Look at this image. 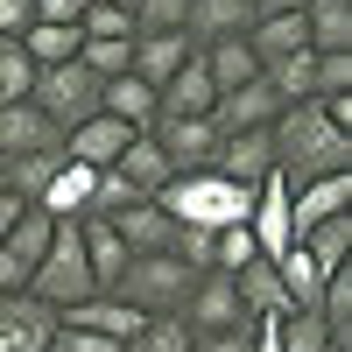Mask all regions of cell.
<instances>
[{
  "label": "cell",
  "mask_w": 352,
  "mask_h": 352,
  "mask_svg": "<svg viewBox=\"0 0 352 352\" xmlns=\"http://www.w3.org/2000/svg\"><path fill=\"white\" fill-rule=\"evenodd\" d=\"M275 169L289 176V184H310V176H338L352 169V134H338L324 120V106L317 99H296L275 113Z\"/></svg>",
  "instance_id": "cell-1"
},
{
  "label": "cell",
  "mask_w": 352,
  "mask_h": 352,
  "mask_svg": "<svg viewBox=\"0 0 352 352\" xmlns=\"http://www.w3.org/2000/svg\"><path fill=\"white\" fill-rule=\"evenodd\" d=\"M155 204H162L176 226L219 232V226H247L254 184H232V176H219V169H184V176H169V184L155 190Z\"/></svg>",
  "instance_id": "cell-2"
},
{
  "label": "cell",
  "mask_w": 352,
  "mask_h": 352,
  "mask_svg": "<svg viewBox=\"0 0 352 352\" xmlns=\"http://www.w3.org/2000/svg\"><path fill=\"white\" fill-rule=\"evenodd\" d=\"M28 296L50 303V310H71V303H85V296H99L92 268H85V232H78V219H56L50 254L36 261V275H28Z\"/></svg>",
  "instance_id": "cell-3"
},
{
  "label": "cell",
  "mask_w": 352,
  "mask_h": 352,
  "mask_svg": "<svg viewBox=\"0 0 352 352\" xmlns=\"http://www.w3.org/2000/svg\"><path fill=\"white\" fill-rule=\"evenodd\" d=\"M190 282H197V268H190V261H176V254H134L127 268H120V282L106 289V296L134 303L141 317H162V310H184Z\"/></svg>",
  "instance_id": "cell-4"
},
{
  "label": "cell",
  "mask_w": 352,
  "mask_h": 352,
  "mask_svg": "<svg viewBox=\"0 0 352 352\" xmlns=\"http://www.w3.org/2000/svg\"><path fill=\"white\" fill-rule=\"evenodd\" d=\"M99 85H106V78H92V71H85L78 56H71V64H50V71H36V92H28V99H36V106L50 113V120L71 134L78 120H92V113H99Z\"/></svg>",
  "instance_id": "cell-5"
},
{
  "label": "cell",
  "mask_w": 352,
  "mask_h": 352,
  "mask_svg": "<svg viewBox=\"0 0 352 352\" xmlns=\"http://www.w3.org/2000/svg\"><path fill=\"white\" fill-rule=\"evenodd\" d=\"M184 317L190 331H232V324H254V317L240 310V289H232V275H219V268H204L197 282H190V296H184Z\"/></svg>",
  "instance_id": "cell-6"
},
{
  "label": "cell",
  "mask_w": 352,
  "mask_h": 352,
  "mask_svg": "<svg viewBox=\"0 0 352 352\" xmlns=\"http://www.w3.org/2000/svg\"><path fill=\"white\" fill-rule=\"evenodd\" d=\"M43 148H64V127L50 120L36 99H8L0 106V155H43Z\"/></svg>",
  "instance_id": "cell-7"
},
{
  "label": "cell",
  "mask_w": 352,
  "mask_h": 352,
  "mask_svg": "<svg viewBox=\"0 0 352 352\" xmlns=\"http://www.w3.org/2000/svg\"><path fill=\"white\" fill-rule=\"evenodd\" d=\"M275 113H282V99L268 92V78H254V85H232V92H219L204 120H212L219 134H247V127H275Z\"/></svg>",
  "instance_id": "cell-8"
},
{
  "label": "cell",
  "mask_w": 352,
  "mask_h": 352,
  "mask_svg": "<svg viewBox=\"0 0 352 352\" xmlns=\"http://www.w3.org/2000/svg\"><path fill=\"white\" fill-rule=\"evenodd\" d=\"M331 212H352V169L310 176V184H289V226H296V240H303L317 219H331Z\"/></svg>",
  "instance_id": "cell-9"
},
{
  "label": "cell",
  "mask_w": 352,
  "mask_h": 352,
  "mask_svg": "<svg viewBox=\"0 0 352 352\" xmlns=\"http://www.w3.org/2000/svg\"><path fill=\"white\" fill-rule=\"evenodd\" d=\"M190 56H197V43L184 36V28H155V36H134V64H127V71H134L141 85H155V92H162V85L184 71Z\"/></svg>",
  "instance_id": "cell-10"
},
{
  "label": "cell",
  "mask_w": 352,
  "mask_h": 352,
  "mask_svg": "<svg viewBox=\"0 0 352 352\" xmlns=\"http://www.w3.org/2000/svg\"><path fill=\"white\" fill-rule=\"evenodd\" d=\"M127 141H134V127H127V120H113V113H92V120H78V127L64 134V155H71V162H85V169H113Z\"/></svg>",
  "instance_id": "cell-11"
},
{
  "label": "cell",
  "mask_w": 352,
  "mask_h": 352,
  "mask_svg": "<svg viewBox=\"0 0 352 352\" xmlns=\"http://www.w3.org/2000/svg\"><path fill=\"white\" fill-rule=\"evenodd\" d=\"M50 331H56L50 303H36L28 289H21V296H0V352H43Z\"/></svg>",
  "instance_id": "cell-12"
},
{
  "label": "cell",
  "mask_w": 352,
  "mask_h": 352,
  "mask_svg": "<svg viewBox=\"0 0 352 352\" xmlns=\"http://www.w3.org/2000/svg\"><path fill=\"white\" fill-rule=\"evenodd\" d=\"M212 99H219V85H212V71H204V56H190V64L155 92V120H204Z\"/></svg>",
  "instance_id": "cell-13"
},
{
  "label": "cell",
  "mask_w": 352,
  "mask_h": 352,
  "mask_svg": "<svg viewBox=\"0 0 352 352\" xmlns=\"http://www.w3.org/2000/svg\"><path fill=\"white\" fill-rule=\"evenodd\" d=\"M219 176L232 184H261V176L275 169V134L268 127H247V134H219V155H212Z\"/></svg>",
  "instance_id": "cell-14"
},
{
  "label": "cell",
  "mask_w": 352,
  "mask_h": 352,
  "mask_svg": "<svg viewBox=\"0 0 352 352\" xmlns=\"http://www.w3.org/2000/svg\"><path fill=\"white\" fill-rule=\"evenodd\" d=\"M106 226L127 240V254H169V247H176V219L162 212L155 197H134L127 212H113Z\"/></svg>",
  "instance_id": "cell-15"
},
{
  "label": "cell",
  "mask_w": 352,
  "mask_h": 352,
  "mask_svg": "<svg viewBox=\"0 0 352 352\" xmlns=\"http://www.w3.org/2000/svg\"><path fill=\"white\" fill-rule=\"evenodd\" d=\"M148 134L162 141V155H169L176 176L184 169H212V155H219V127L212 120H155Z\"/></svg>",
  "instance_id": "cell-16"
},
{
  "label": "cell",
  "mask_w": 352,
  "mask_h": 352,
  "mask_svg": "<svg viewBox=\"0 0 352 352\" xmlns=\"http://www.w3.org/2000/svg\"><path fill=\"white\" fill-rule=\"evenodd\" d=\"M56 324H78V331H99V338H113V345H127V338L141 331V310L120 303V296H85V303H71V310H56Z\"/></svg>",
  "instance_id": "cell-17"
},
{
  "label": "cell",
  "mask_w": 352,
  "mask_h": 352,
  "mask_svg": "<svg viewBox=\"0 0 352 352\" xmlns=\"http://www.w3.org/2000/svg\"><path fill=\"white\" fill-rule=\"evenodd\" d=\"M232 289H240V310L247 317H289L296 303H289V289H282V275H275V261L268 254H254L240 275H232Z\"/></svg>",
  "instance_id": "cell-18"
},
{
  "label": "cell",
  "mask_w": 352,
  "mask_h": 352,
  "mask_svg": "<svg viewBox=\"0 0 352 352\" xmlns=\"http://www.w3.org/2000/svg\"><path fill=\"white\" fill-rule=\"evenodd\" d=\"M92 176L99 169H85V162H56V176L43 184V197H36V212H50V219H85L92 212Z\"/></svg>",
  "instance_id": "cell-19"
},
{
  "label": "cell",
  "mask_w": 352,
  "mask_h": 352,
  "mask_svg": "<svg viewBox=\"0 0 352 352\" xmlns=\"http://www.w3.org/2000/svg\"><path fill=\"white\" fill-rule=\"evenodd\" d=\"M247 50L261 56V64L310 50V21H303V8H296V14H254V21H247Z\"/></svg>",
  "instance_id": "cell-20"
},
{
  "label": "cell",
  "mask_w": 352,
  "mask_h": 352,
  "mask_svg": "<svg viewBox=\"0 0 352 352\" xmlns=\"http://www.w3.org/2000/svg\"><path fill=\"white\" fill-rule=\"evenodd\" d=\"M99 113H113V120H127L134 134H148V127H155V85H141L134 71L106 78V85H99Z\"/></svg>",
  "instance_id": "cell-21"
},
{
  "label": "cell",
  "mask_w": 352,
  "mask_h": 352,
  "mask_svg": "<svg viewBox=\"0 0 352 352\" xmlns=\"http://www.w3.org/2000/svg\"><path fill=\"white\" fill-rule=\"evenodd\" d=\"M247 0H190L184 8V36L204 50V43H219V36H247Z\"/></svg>",
  "instance_id": "cell-22"
},
{
  "label": "cell",
  "mask_w": 352,
  "mask_h": 352,
  "mask_svg": "<svg viewBox=\"0 0 352 352\" xmlns=\"http://www.w3.org/2000/svg\"><path fill=\"white\" fill-rule=\"evenodd\" d=\"M78 232H85V268H92V282H99V296H106V289L113 282H120V268H127V240H120V232H113L106 219H78Z\"/></svg>",
  "instance_id": "cell-23"
},
{
  "label": "cell",
  "mask_w": 352,
  "mask_h": 352,
  "mask_svg": "<svg viewBox=\"0 0 352 352\" xmlns=\"http://www.w3.org/2000/svg\"><path fill=\"white\" fill-rule=\"evenodd\" d=\"M197 56H204V71H212L219 92H232V85H254V78H261V56L247 50V36H219V43H204Z\"/></svg>",
  "instance_id": "cell-24"
},
{
  "label": "cell",
  "mask_w": 352,
  "mask_h": 352,
  "mask_svg": "<svg viewBox=\"0 0 352 352\" xmlns=\"http://www.w3.org/2000/svg\"><path fill=\"white\" fill-rule=\"evenodd\" d=\"M113 169H120V176H127V184L141 190V197H155V190L169 184V176H176V169H169V155H162V141H155V134H134V141H127V148H120V162H113Z\"/></svg>",
  "instance_id": "cell-25"
},
{
  "label": "cell",
  "mask_w": 352,
  "mask_h": 352,
  "mask_svg": "<svg viewBox=\"0 0 352 352\" xmlns=\"http://www.w3.org/2000/svg\"><path fill=\"white\" fill-rule=\"evenodd\" d=\"M261 78H268V92H275L282 106H296V99H317V50L275 56V64H261Z\"/></svg>",
  "instance_id": "cell-26"
},
{
  "label": "cell",
  "mask_w": 352,
  "mask_h": 352,
  "mask_svg": "<svg viewBox=\"0 0 352 352\" xmlns=\"http://www.w3.org/2000/svg\"><path fill=\"white\" fill-rule=\"evenodd\" d=\"M310 261H317V268H345V254H352V212H331V219H317L310 232H303V240H296Z\"/></svg>",
  "instance_id": "cell-27"
},
{
  "label": "cell",
  "mask_w": 352,
  "mask_h": 352,
  "mask_svg": "<svg viewBox=\"0 0 352 352\" xmlns=\"http://www.w3.org/2000/svg\"><path fill=\"white\" fill-rule=\"evenodd\" d=\"M310 50H352V0H310Z\"/></svg>",
  "instance_id": "cell-28"
},
{
  "label": "cell",
  "mask_w": 352,
  "mask_h": 352,
  "mask_svg": "<svg viewBox=\"0 0 352 352\" xmlns=\"http://www.w3.org/2000/svg\"><path fill=\"white\" fill-rule=\"evenodd\" d=\"M78 43H85V28H64V21H36L21 36V50L36 56V71H50V64H71L78 56Z\"/></svg>",
  "instance_id": "cell-29"
},
{
  "label": "cell",
  "mask_w": 352,
  "mask_h": 352,
  "mask_svg": "<svg viewBox=\"0 0 352 352\" xmlns=\"http://www.w3.org/2000/svg\"><path fill=\"white\" fill-rule=\"evenodd\" d=\"M120 352H190V324H184L176 310H162V317H141V331H134Z\"/></svg>",
  "instance_id": "cell-30"
},
{
  "label": "cell",
  "mask_w": 352,
  "mask_h": 352,
  "mask_svg": "<svg viewBox=\"0 0 352 352\" xmlns=\"http://www.w3.org/2000/svg\"><path fill=\"white\" fill-rule=\"evenodd\" d=\"M78 64L92 71V78H120L134 64V36H85L78 43Z\"/></svg>",
  "instance_id": "cell-31"
},
{
  "label": "cell",
  "mask_w": 352,
  "mask_h": 352,
  "mask_svg": "<svg viewBox=\"0 0 352 352\" xmlns=\"http://www.w3.org/2000/svg\"><path fill=\"white\" fill-rule=\"evenodd\" d=\"M28 92H36V56H28L21 43H0V106L28 99Z\"/></svg>",
  "instance_id": "cell-32"
},
{
  "label": "cell",
  "mask_w": 352,
  "mask_h": 352,
  "mask_svg": "<svg viewBox=\"0 0 352 352\" xmlns=\"http://www.w3.org/2000/svg\"><path fill=\"white\" fill-rule=\"evenodd\" d=\"M134 197H141V190L127 184L120 169H99V176H92V212H85V219H113V212H127Z\"/></svg>",
  "instance_id": "cell-33"
},
{
  "label": "cell",
  "mask_w": 352,
  "mask_h": 352,
  "mask_svg": "<svg viewBox=\"0 0 352 352\" xmlns=\"http://www.w3.org/2000/svg\"><path fill=\"white\" fill-rule=\"evenodd\" d=\"M78 28H85V36H134V8H127V0H92Z\"/></svg>",
  "instance_id": "cell-34"
},
{
  "label": "cell",
  "mask_w": 352,
  "mask_h": 352,
  "mask_svg": "<svg viewBox=\"0 0 352 352\" xmlns=\"http://www.w3.org/2000/svg\"><path fill=\"white\" fill-rule=\"evenodd\" d=\"M190 0H134V36H155V28H184Z\"/></svg>",
  "instance_id": "cell-35"
},
{
  "label": "cell",
  "mask_w": 352,
  "mask_h": 352,
  "mask_svg": "<svg viewBox=\"0 0 352 352\" xmlns=\"http://www.w3.org/2000/svg\"><path fill=\"white\" fill-rule=\"evenodd\" d=\"M352 92V50H317V99Z\"/></svg>",
  "instance_id": "cell-36"
},
{
  "label": "cell",
  "mask_w": 352,
  "mask_h": 352,
  "mask_svg": "<svg viewBox=\"0 0 352 352\" xmlns=\"http://www.w3.org/2000/svg\"><path fill=\"white\" fill-rule=\"evenodd\" d=\"M43 352H120V345H113V338H99V331H78V324H56Z\"/></svg>",
  "instance_id": "cell-37"
},
{
  "label": "cell",
  "mask_w": 352,
  "mask_h": 352,
  "mask_svg": "<svg viewBox=\"0 0 352 352\" xmlns=\"http://www.w3.org/2000/svg\"><path fill=\"white\" fill-rule=\"evenodd\" d=\"M190 352H254V324H232V331H190Z\"/></svg>",
  "instance_id": "cell-38"
},
{
  "label": "cell",
  "mask_w": 352,
  "mask_h": 352,
  "mask_svg": "<svg viewBox=\"0 0 352 352\" xmlns=\"http://www.w3.org/2000/svg\"><path fill=\"white\" fill-rule=\"evenodd\" d=\"M36 28V0H0V43H21Z\"/></svg>",
  "instance_id": "cell-39"
},
{
  "label": "cell",
  "mask_w": 352,
  "mask_h": 352,
  "mask_svg": "<svg viewBox=\"0 0 352 352\" xmlns=\"http://www.w3.org/2000/svg\"><path fill=\"white\" fill-rule=\"evenodd\" d=\"M85 8H92V0H36V21H64V28H78Z\"/></svg>",
  "instance_id": "cell-40"
},
{
  "label": "cell",
  "mask_w": 352,
  "mask_h": 352,
  "mask_svg": "<svg viewBox=\"0 0 352 352\" xmlns=\"http://www.w3.org/2000/svg\"><path fill=\"white\" fill-rule=\"evenodd\" d=\"M21 289H28V261H14L0 247V296H21Z\"/></svg>",
  "instance_id": "cell-41"
},
{
  "label": "cell",
  "mask_w": 352,
  "mask_h": 352,
  "mask_svg": "<svg viewBox=\"0 0 352 352\" xmlns=\"http://www.w3.org/2000/svg\"><path fill=\"white\" fill-rule=\"evenodd\" d=\"M21 212H28V197L0 184V240H8V232H14V219H21Z\"/></svg>",
  "instance_id": "cell-42"
},
{
  "label": "cell",
  "mask_w": 352,
  "mask_h": 352,
  "mask_svg": "<svg viewBox=\"0 0 352 352\" xmlns=\"http://www.w3.org/2000/svg\"><path fill=\"white\" fill-rule=\"evenodd\" d=\"M296 8H310V0H247V14H296Z\"/></svg>",
  "instance_id": "cell-43"
},
{
  "label": "cell",
  "mask_w": 352,
  "mask_h": 352,
  "mask_svg": "<svg viewBox=\"0 0 352 352\" xmlns=\"http://www.w3.org/2000/svg\"><path fill=\"white\" fill-rule=\"evenodd\" d=\"M0 184H8V155H0Z\"/></svg>",
  "instance_id": "cell-44"
}]
</instances>
